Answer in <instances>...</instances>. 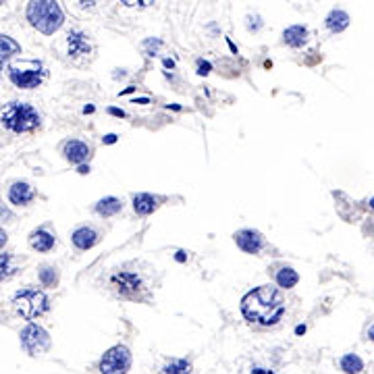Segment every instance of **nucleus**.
I'll return each instance as SVG.
<instances>
[{"label": "nucleus", "instance_id": "f257e3e1", "mask_svg": "<svg viewBox=\"0 0 374 374\" xmlns=\"http://www.w3.org/2000/svg\"><path fill=\"white\" fill-rule=\"evenodd\" d=\"M242 312H244L246 320L254 322V325L272 327L285 314V299L276 287L262 285V287L251 289L242 299Z\"/></svg>", "mask_w": 374, "mask_h": 374}, {"label": "nucleus", "instance_id": "f03ea898", "mask_svg": "<svg viewBox=\"0 0 374 374\" xmlns=\"http://www.w3.org/2000/svg\"><path fill=\"white\" fill-rule=\"evenodd\" d=\"M25 19L40 33L54 36L65 23V13L59 0H29L25 8Z\"/></svg>", "mask_w": 374, "mask_h": 374}, {"label": "nucleus", "instance_id": "7ed1b4c3", "mask_svg": "<svg viewBox=\"0 0 374 374\" xmlns=\"http://www.w3.org/2000/svg\"><path fill=\"white\" fill-rule=\"evenodd\" d=\"M0 125L13 135L33 133L42 125V115L29 102H17L15 100V102H8L0 111Z\"/></svg>", "mask_w": 374, "mask_h": 374}, {"label": "nucleus", "instance_id": "20e7f679", "mask_svg": "<svg viewBox=\"0 0 374 374\" xmlns=\"http://www.w3.org/2000/svg\"><path fill=\"white\" fill-rule=\"evenodd\" d=\"M48 77V69L38 59H21L8 65V79L19 90H36Z\"/></svg>", "mask_w": 374, "mask_h": 374}, {"label": "nucleus", "instance_id": "39448f33", "mask_svg": "<svg viewBox=\"0 0 374 374\" xmlns=\"http://www.w3.org/2000/svg\"><path fill=\"white\" fill-rule=\"evenodd\" d=\"M13 308L17 310V314L21 318L36 320V318H40L42 314L48 312L50 299H48V295L44 291L33 289V287H25V289H19L13 295Z\"/></svg>", "mask_w": 374, "mask_h": 374}, {"label": "nucleus", "instance_id": "423d86ee", "mask_svg": "<svg viewBox=\"0 0 374 374\" xmlns=\"http://www.w3.org/2000/svg\"><path fill=\"white\" fill-rule=\"evenodd\" d=\"M21 345L23 350L29 354V356H40L44 352H48L50 348V335L46 329H42L40 325H27L23 331H21Z\"/></svg>", "mask_w": 374, "mask_h": 374}, {"label": "nucleus", "instance_id": "0eeeda50", "mask_svg": "<svg viewBox=\"0 0 374 374\" xmlns=\"http://www.w3.org/2000/svg\"><path fill=\"white\" fill-rule=\"evenodd\" d=\"M111 285L113 289L121 295V297H127V299H139L146 285H143V279L135 272H127V270H121L117 274L111 276Z\"/></svg>", "mask_w": 374, "mask_h": 374}, {"label": "nucleus", "instance_id": "6e6552de", "mask_svg": "<svg viewBox=\"0 0 374 374\" xmlns=\"http://www.w3.org/2000/svg\"><path fill=\"white\" fill-rule=\"evenodd\" d=\"M129 368H131V352L125 345L111 348L100 360V373L102 374H127Z\"/></svg>", "mask_w": 374, "mask_h": 374}, {"label": "nucleus", "instance_id": "1a4fd4ad", "mask_svg": "<svg viewBox=\"0 0 374 374\" xmlns=\"http://www.w3.org/2000/svg\"><path fill=\"white\" fill-rule=\"evenodd\" d=\"M65 44H67V54H69V59H73V61L84 59V56H88V54L92 52V40H90V36H88L86 31H81V29H71V31L67 33Z\"/></svg>", "mask_w": 374, "mask_h": 374}, {"label": "nucleus", "instance_id": "9d476101", "mask_svg": "<svg viewBox=\"0 0 374 374\" xmlns=\"http://www.w3.org/2000/svg\"><path fill=\"white\" fill-rule=\"evenodd\" d=\"M237 248L246 254H260L264 248V237L260 231H254V229H242L233 235Z\"/></svg>", "mask_w": 374, "mask_h": 374}, {"label": "nucleus", "instance_id": "9b49d317", "mask_svg": "<svg viewBox=\"0 0 374 374\" xmlns=\"http://www.w3.org/2000/svg\"><path fill=\"white\" fill-rule=\"evenodd\" d=\"M6 196L13 206H29L36 200V189L27 181H15Z\"/></svg>", "mask_w": 374, "mask_h": 374}, {"label": "nucleus", "instance_id": "f8f14e48", "mask_svg": "<svg viewBox=\"0 0 374 374\" xmlns=\"http://www.w3.org/2000/svg\"><path fill=\"white\" fill-rule=\"evenodd\" d=\"M63 154L71 164H84L92 156V148L81 139H69L63 146Z\"/></svg>", "mask_w": 374, "mask_h": 374}, {"label": "nucleus", "instance_id": "ddd939ff", "mask_svg": "<svg viewBox=\"0 0 374 374\" xmlns=\"http://www.w3.org/2000/svg\"><path fill=\"white\" fill-rule=\"evenodd\" d=\"M71 242L79 251H88L100 242V233L90 225H81L71 233Z\"/></svg>", "mask_w": 374, "mask_h": 374}, {"label": "nucleus", "instance_id": "4468645a", "mask_svg": "<svg viewBox=\"0 0 374 374\" xmlns=\"http://www.w3.org/2000/svg\"><path fill=\"white\" fill-rule=\"evenodd\" d=\"M310 40V29L302 23H295V25H289L285 31H283V44H287L289 48H304Z\"/></svg>", "mask_w": 374, "mask_h": 374}, {"label": "nucleus", "instance_id": "2eb2a0df", "mask_svg": "<svg viewBox=\"0 0 374 374\" xmlns=\"http://www.w3.org/2000/svg\"><path fill=\"white\" fill-rule=\"evenodd\" d=\"M29 246H31V249H36V251L46 254V251H52V249H54L56 237H54V233H50L46 227H40V229H36V231L29 233Z\"/></svg>", "mask_w": 374, "mask_h": 374}, {"label": "nucleus", "instance_id": "dca6fc26", "mask_svg": "<svg viewBox=\"0 0 374 374\" xmlns=\"http://www.w3.org/2000/svg\"><path fill=\"white\" fill-rule=\"evenodd\" d=\"M162 198L152 196V194H135L133 196V210L137 217H150L158 206H160Z\"/></svg>", "mask_w": 374, "mask_h": 374}, {"label": "nucleus", "instance_id": "f3484780", "mask_svg": "<svg viewBox=\"0 0 374 374\" xmlns=\"http://www.w3.org/2000/svg\"><path fill=\"white\" fill-rule=\"evenodd\" d=\"M350 15H348V10H343V8H333L327 17H325V27L331 31V33H341V31H345L348 27H350Z\"/></svg>", "mask_w": 374, "mask_h": 374}, {"label": "nucleus", "instance_id": "a211bd4d", "mask_svg": "<svg viewBox=\"0 0 374 374\" xmlns=\"http://www.w3.org/2000/svg\"><path fill=\"white\" fill-rule=\"evenodd\" d=\"M17 54H21V44L17 40H13L10 36L0 33V71L4 69V65H8Z\"/></svg>", "mask_w": 374, "mask_h": 374}, {"label": "nucleus", "instance_id": "6ab92c4d", "mask_svg": "<svg viewBox=\"0 0 374 374\" xmlns=\"http://www.w3.org/2000/svg\"><path fill=\"white\" fill-rule=\"evenodd\" d=\"M94 210H96V215H100L104 219H111V217H115V215H119L123 210V202L119 198H115V196H109V198H102L94 206Z\"/></svg>", "mask_w": 374, "mask_h": 374}, {"label": "nucleus", "instance_id": "aec40b11", "mask_svg": "<svg viewBox=\"0 0 374 374\" xmlns=\"http://www.w3.org/2000/svg\"><path fill=\"white\" fill-rule=\"evenodd\" d=\"M299 283V274L291 268V266H283L279 272H276V285L281 289H291Z\"/></svg>", "mask_w": 374, "mask_h": 374}, {"label": "nucleus", "instance_id": "412c9836", "mask_svg": "<svg viewBox=\"0 0 374 374\" xmlns=\"http://www.w3.org/2000/svg\"><path fill=\"white\" fill-rule=\"evenodd\" d=\"M339 366H341V371L345 374H360L364 371V362H362V358L356 356V354H345V356L339 360Z\"/></svg>", "mask_w": 374, "mask_h": 374}, {"label": "nucleus", "instance_id": "4be33fe9", "mask_svg": "<svg viewBox=\"0 0 374 374\" xmlns=\"http://www.w3.org/2000/svg\"><path fill=\"white\" fill-rule=\"evenodd\" d=\"M17 264H15V258H13V254H0V283L2 281H8V279H13L15 274H17Z\"/></svg>", "mask_w": 374, "mask_h": 374}, {"label": "nucleus", "instance_id": "5701e85b", "mask_svg": "<svg viewBox=\"0 0 374 374\" xmlns=\"http://www.w3.org/2000/svg\"><path fill=\"white\" fill-rule=\"evenodd\" d=\"M38 279L42 283V287H56L59 285V270L50 264L42 266L40 272H38Z\"/></svg>", "mask_w": 374, "mask_h": 374}, {"label": "nucleus", "instance_id": "b1692460", "mask_svg": "<svg viewBox=\"0 0 374 374\" xmlns=\"http://www.w3.org/2000/svg\"><path fill=\"white\" fill-rule=\"evenodd\" d=\"M164 374H192V362L189 360H171L166 362V366L162 368Z\"/></svg>", "mask_w": 374, "mask_h": 374}, {"label": "nucleus", "instance_id": "393cba45", "mask_svg": "<svg viewBox=\"0 0 374 374\" xmlns=\"http://www.w3.org/2000/svg\"><path fill=\"white\" fill-rule=\"evenodd\" d=\"M262 17L260 15H248L246 17V27H248V31H251V33H258L260 29H262Z\"/></svg>", "mask_w": 374, "mask_h": 374}, {"label": "nucleus", "instance_id": "a878e982", "mask_svg": "<svg viewBox=\"0 0 374 374\" xmlns=\"http://www.w3.org/2000/svg\"><path fill=\"white\" fill-rule=\"evenodd\" d=\"M123 6H129V8H148L152 4H156V0H121Z\"/></svg>", "mask_w": 374, "mask_h": 374}, {"label": "nucleus", "instance_id": "bb28decb", "mask_svg": "<svg viewBox=\"0 0 374 374\" xmlns=\"http://www.w3.org/2000/svg\"><path fill=\"white\" fill-rule=\"evenodd\" d=\"M210 69H212V65H210L208 61H204V59L198 61V73H200V75H208Z\"/></svg>", "mask_w": 374, "mask_h": 374}, {"label": "nucleus", "instance_id": "cd10ccee", "mask_svg": "<svg viewBox=\"0 0 374 374\" xmlns=\"http://www.w3.org/2000/svg\"><path fill=\"white\" fill-rule=\"evenodd\" d=\"M6 242H8V237H6V231H4V229L0 227V249L6 246Z\"/></svg>", "mask_w": 374, "mask_h": 374}, {"label": "nucleus", "instance_id": "c85d7f7f", "mask_svg": "<svg viewBox=\"0 0 374 374\" xmlns=\"http://www.w3.org/2000/svg\"><path fill=\"white\" fill-rule=\"evenodd\" d=\"M249 374H274V373L268 371V368H260V366H256V368H251V373Z\"/></svg>", "mask_w": 374, "mask_h": 374}, {"label": "nucleus", "instance_id": "c756f323", "mask_svg": "<svg viewBox=\"0 0 374 374\" xmlns=\"http://www.w3.org/2000/svg\"><path fill=\"white\" fill-rule=\"evenodd\" d=\"M117 141V135L115 133H109L107 137H104V143H115Z\"/></svg>", "mask_w": 374, "mask_h": 374}, {"label": "nucleus", "instance_id": "7c9ffc66", "mask_svg": "<svg viewBox=\"0 0 374 374\" xmlns=\"http://www.w3.org/2000/svg\"><path fill=\"white\" fill-rule=\"evenodd\" d=\"M111 113H113V115H117V117H125L123 111H117V109H111Z\"/></svg>", "mask_w": 374, "mask_h": 374}]
</instances>
